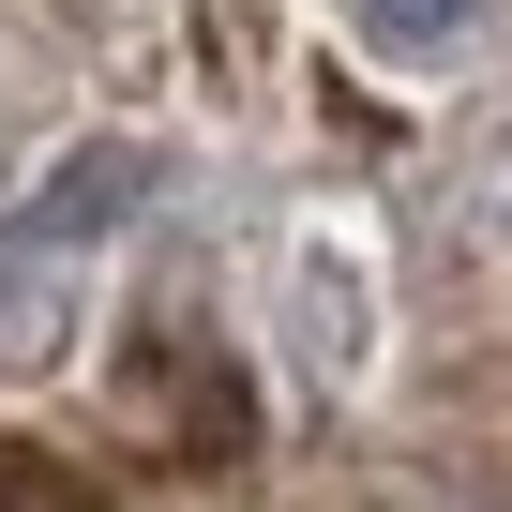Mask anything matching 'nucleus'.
Masks as SVG:
<instances>
[{
    "label": "nucleus",
    "instance_id": "obj_1",
    "mask_svg": "<svg viewBox=\"0 0 512 512\" xmlns=\"http://www.w3.org/2000/svg\"><path fill=\"white\" fill-rule=\"evenodd\" d=\"M362 16H377V46H452L482 0H362Z\"/></svg>",
    "mask_w": 512,
    "mask_h": 512
},
{
    "label": "nucleus",
    "instance_id": "obj_2",
    "mask_svg": "<svg viewBox=\"0 0 512 512\" xmlns=\"http://www.w3.org/2000/svg\"><path fill=\"white\" fill-rule=\"evenodd\" d=\"M0 512H76V482H61L46 452H0Z\"/></svg>",
    "mask_w": 512,
    "mask_h": 512
}]
</instances>
